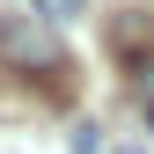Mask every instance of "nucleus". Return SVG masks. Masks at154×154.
Instances as JSON below:
<instances>
[{"instance_id":"1","label":"nucleus","mask_w":154,"mask_h":154,"mask_svg":"<svg viewBox=\"0 0 154 154\" xmlns=\"http://www.w3.org/2000/svg\"><path fill=\"white\" fill-rule=\"evenodd\" d=\"M0 51H8V59H44V66H59V44H51V37H37V29H0Z\"/></svg>"},{"instance_id":"2","label":"nucleus","mask_w":154,"mask_h":154,"mask_svg":"<svg viewBox=\"0 0 154 154\" xmlns=\"http://www.w3.org/2000/svg\"><path fill=\"white\" fill-rule=\"evenodd\" d=\"M132 95H140V110L154 118V51H147V59H132Z\"/></svg>"},{"instance_id":"3","label":"nucleus","mask_w":154,"mask_h":154,"mask_svg":"<svg viewBox=\"0 0 154 154\" xmlns=\"http://www.w3.org/2000/svg\"><path fill=\"white\" fill-rule=\"evenodd\" d=\"M37 15H44V22H66V15H81V0H29Z\"/></svg>"}]
</instances>
